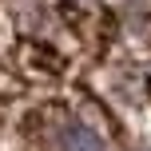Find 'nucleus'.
<instances>
[{
	"instance_id": "nucleus-1",
	"label": "nucleus",
	"mask_w": 151,
	"mask_h": 151,
	"mask_svg": "<svg viewBox=\"0 0 151 151\" xmlns=\"http://www.w3.org/2000/svg\"><path fill=\"white\" fill-rule=\"evenodd\" d=\"M56 151H107V143L88 123L72 119V123H60V131H56Z\"/></svg>"
}]
</instances>
